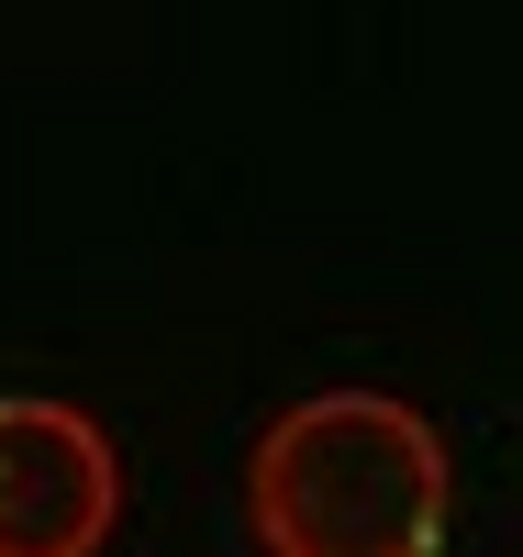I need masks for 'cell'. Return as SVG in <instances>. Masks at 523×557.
Returning a JSON list of instances; mask_svg holds the SVG:
<instances>
[{"label":"cell","mask_w":523,"mask_h":557,"mask_svg":"<svg viewBox=\"0 0 523 557\" xmlns=\"http://www.w3.org/2000/svg\"><path fill=\"white\" fill-rule=\"evenodd\" d=\"M446 513V446L390 391H312L246 446V535L267 557H435Z\"/></svg>","instance_id":"6da1fadb"},{"label":"cell","mask_w":523,"mask_h":557,"mask_svg":"<svg viewBox=\"0 0 523 557\" xmlns=\"http://www.w3.org/2000/svg\"><path fill=\"white\" fill-rule=\"evenodd\" d=\"M123 524V457L67 401H0V557H101Z\"/></svg>","instance_id":"7a4b0ae2"}]
</instances>
